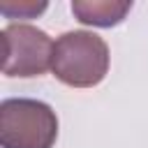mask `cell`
Returning a JSON list of instances; mask_svg holds the SVG:
<instances>
[{"instance_id": "obj_4", "label": "cell", "mask_w": 148, "mask_h": 148, "mask_svg": "<svg viewBox=\"0 0 148 148\" xmlns=\"http://www.w3.org/2000/svg\"><path fill=\"white\" fill-rule=\"evenodd\" d=\"M130 9L132 2L127 0H74L72 2V14L76 16V21L95 28L118 25L120 21H125Z\"/></svg>"}, {"instance_id": "obj_1", "label": "cell", "mask_w": 148, "mask_h": 148, "mask_svg": "<svg viewBox=\"0 0 148 148\" xmlns=\"http://www.w3.org/2000/svg\"><path fill=\"white\" fill-rule=\"evenodd\" d=\"M109 46L90 30H69L56 39L53 76L69 88H92L104 81L109 72Z\"/></svg>"}, {"instance_id": "obj_5", "label": "cell", "mask_w": 148, "mask_h": 148, "mask_svg": "<svg viewBox=\"0 0 148 148\" xmlns=\"http://www.w3.org/2000/svg\"><path fill=\"white\" fill-rule=\"evenodd\" d=\"M46 7H49L46 2L23 0V2H2V5H0V12H2L7 18H35V16H39Z\"/></svg>"}, {"instance_id": "obj_3", "label": "cell", "mask_w": 148, "mask_h": 148, "mask_svg": "<svg viewBox=\"0 0 148 148\" xmlns=\"http://www.w3.org/2000/svg\"><path fill=\"white\" fill-rule=\"evenodd\" d=\"M5 46V76L30 79L51 69L56 42L30 23H9L2 30Z\"/></svg>"}, {"instance_id": "obj_2", "label": "cell", "mask_w": 148, "mask_h": 148, "mask_svg": "<svg viewBox=\"0 0 148 148\" xmlns=\"http://www.w3.org/2000/svg\"><path fill=\"white\" fill-rule=\"evenodd\" d=\"M58 139V116L30 97H12L0 104V146L2 148H53Z\"/></svg>"}]
</instances>
